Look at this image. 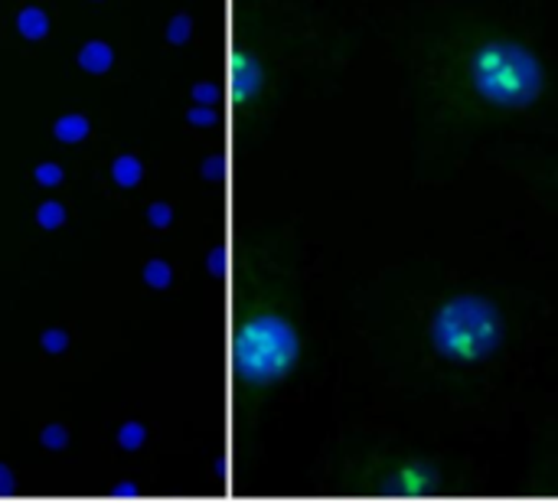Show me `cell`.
<instances>
[{
  "label": "cell",
  "mask_w": 558,
  "mask_h": 503,
  "mask_svg": "<svg viewBox=\"0 0 558 503\" xmlns=\"http://www.w3.org/2000/svg\"><path fill=\"white\" fill-rule=\"evenodd\" d=\"M454 82L477 105L526 111L549 92V65L530 39L517 33H484L458 46Z\"/></svg>",
  "instance_id": "6da1fadb"
},
{
  "label": "cell",
  "mask_w": 558,
  "mask_h": 503,
  "mask_svg": "<svg viewBox=\"0 0 558 503\" xmlns=\"http://www.w3.org/2000/svg\"><path fill=\"white\" fill-rule=\"evenodd\" d=\"M510 337L504 304L487 291H451L425 318V344L448 367H481L494 360Z\"/></svg>",
  "instance_id": "7a4b0ae2"
},
{
  "label": "cell",
  "mask_w": 558,
  "mask_h": 503,
  "mask_svg": "<svg viewBox=\"0 0 558 503\" xmlns=\"http://www.w3.org/2000/svg\"><path fill=\"white\" fill-rule=\"evenodd\" d=\"M304 354L301 327L278 308H252L235 331V370L252 390L284 383Z\"/></svg>",
  "instance_id": "3957f363"
},
{
  "label": "cell",
  "mask_w": 558,
  "mask_h": 503,
  "mask_svg": "<svg viewBox=\"0 0 558 503\" xmlns=\"http://www.w3.org/2000/svg\"><path fill=\"white\" fill-rule=\"evenodd\" d=\"M235 75H239V98H242V101L262 92L265 72H262V62H258L255 56H242V62H239V72H235Z\"/></svg>",
  "instance_id": "277c9868"
}]
</instances>
